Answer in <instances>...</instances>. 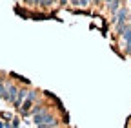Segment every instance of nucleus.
<instances>
[{
  "label": "nucleus",
  "mask_w": 131,
  "mask_h": 128,
  "mask_svg": "<svg viewBox=\"0 0 131 128\" xmlns=\"http://www.w3.org/2000/svg\"><path fill=\"white\" fill-rule=\"evenodd\" d=\"M26 95H27V93H26V90H18V95H16V99H15V104H20V103H22V99L26 97Z\"/></svg>",
  "instance_id": "obj_7"
},
{
  "label": "nucleus",
  "mask_w": 131,
  "mask_h": 128,
  "mask_svg": "<svg viewBox=\"0 0 131 128\" xmlns=\"http://www.w3.org/2000/svg\"><path fill=\"white\" fill-rule=\"evenodd\" d=\"M60 2H62V6H64V4H66V2H68V0H60Z\"/></svg>",
  "instance_id": "obj_13"
},
{
  "label": "nucleus",
  "mask_w": 131,
  "mask_h": 128,
  "mask_svg": "<svg viewBox=\"0 0 131 128\" xmlns=\"http://www.w3.org/2000/svg\"><path fill=\"white\" fill-rule=\"evenodd\" d=\"M53 0H40V6H51Z\"/></svg>",
  "instance_id": "obj_11"
},
{
  "label": "nucleus",
  "mask_w": 131,
  "mask_h": 128,
  "mask_svg": "<svg viewBox=\"0 0 131 128\" xmlns=\"http://www.w3.org/2000/svg\"><path fill=\"white\" fill-rule=\"evenodd\" d=\"M31 103H33V101L26 97V101H24V103H22V106H20V108H22V112H24V114H26V115L29 114V108H31Z\"/></svg>",
  "instance_id": "obj_5"
},
{
  "label": "nucleus",
  "mask_w": 131,
  "mask_h": 128,
  "mask_svg": "<svg viewBox=\"0 0 131 128\" xmlns=\"http://www.w3.org/2000/svg\"><path fill=\"white\" fill-rule=\"evenodd\" d=\"M127 28H129V26H127V22H126V20H118V22H117V33H118V35H122Z\"/></svg>",
  "instance_id": "obj_4"
},
{
  "label": "nucleus",
  "mask_w": 131,
  "mask_h": 128,
  "mask_svg": "<svg viewBox=\"0 0 131 128\" xmlns=\"http://www.w3.org/2000/svg\"><path fill=\"white\" fill-rule=\"evenodd\" d=\"M126 17H127V9H126V7H120V9L117 11V17H115V20H117V22H118V20H127Z\"/></svg>",
  "instance_id": "obj_3"
},
{
  "label": "nucleus",
  "mask_w": 131,
  "mask_h": 128,
  "mask_svg": "<svg viewBox=\"0 0 131 128\" xmlns=\"http://www.w3.org/2000/svg\"><path fill=\"white\" fill-rule=\"evenodd\" d=\"M122 37H124V40H126V44H131V29L127 28L124 33H122Z\"/></svg>",
  "instance_id": "obj_8"
},
{
  "label": "nucleus",
  "mask_w": 131,
  "mask_h": 128,
  "mask_svg": "<svg viewBox=\"0 0 131 128\" xmlns=\"http://www.w3.org/2000/svg\"><path fill=\"white\" fill-rule=\"evenodd\" d=\"M129 55H131V53H129Z\"/></svg>",
  "instance_id": "obj_15"
},
{
  "label": "nucleus",
  "mask_w": 131,
  "mask_h": 128,
  "mask_svg": "<svg viewBox=\"0 0 131 128\" xmlns=\"http://www.w3.org/2000/svg\"><path fill=\"white\" fill-rule=\"evenodd\" d=\"M16 95H18V90H16V86L7 84V86H6V93H4V99H7L9 103H15Z\"/></svg>",
  "instance_id": "obj_2"
},
{
  "label": "nucleus",
  "mask_w": 131,
  "mask_h": 128,
  "mask_svg": "<svg viewBox=\"0 0 131 128\" xmlns=\"http://www.w3.org/2000/svg\"><path fill=\"white\" fill-rule=\"evenodd\" d=\"M71 4L73 6H78V0H71Z\"/></svg>",
  "instance_id": "obj_12"
},
{
  "label": "nucleus",
  "mask_w": 131,
  "mask_h": 128,
  "mask_svg": "<svg viewBox=\"0 0 131 128\" xmlns=\"http://www.w3.org/2000/svg\"><path fill=\"white\" fill-rule=\"evenodd\" d=\"M118 6H120V0H109V9H111L113 13L118 11Z\"/></svg>",
  "instance_id": "obj_6"
},
{
  "label": "nucleus",
  "mask_w": 131,
  "mask_h": 128,
  "mask_svg": "<svg viewBox=\"0 0 131 128\" xmlns=\"http://www.w3.org/2000/svg\"><path fill=\"white\" fill-rule=\"evenodd\" d=\"M106 2H109V0H106Z\"/></svg>",
  "instance_id": "obj_14"
},
{
  "label": "nucleus",
  "mask_w": 131,
  "mask_h": 128,
  "mask_svg": "<svg viewBox=\"0 0 131 128\" xmlns=\"http://www.w3.org/2000/svg\"><path fill=\"white\" fill-rule=\"evenodd\" d=\"M4 93H6V84L0 83V97H4Z\"/></svg>",
  "instance_id": "obj_10"
},
{
  "label": "nucleus",
  "mask_w": 131,
  "mask_h": 128,
  "mask_svg": "<svg viewBox=\"0 0 131 128\" xmlns=\"http://www.w3.org/2000/svg\"><path fill=\"white\" fill-rule=\"evenodd\" d=\"M33 123H35L37 126H40V128H47V126H57V121H55V117L49 114L47 110H40V112H37V114H33Z\"/></svg>",
  "instance_id": "obj_1"
},
{
  "label": "nucleus",
  "mask_w": 131,
  "mask_h": 128,
  "mask_svg": "<svg viewBox=\"0 0 131 128\" xmlns=\"http://www.w3.org/2000/svg\"><path fill=\"white\" fill-rule=\"evenodd\" d=\"M27 99H31V101H35V97H37V92H27V95H26Z\"/></svg>",
  "instance_id": "obj_9"
}]
</instances>
